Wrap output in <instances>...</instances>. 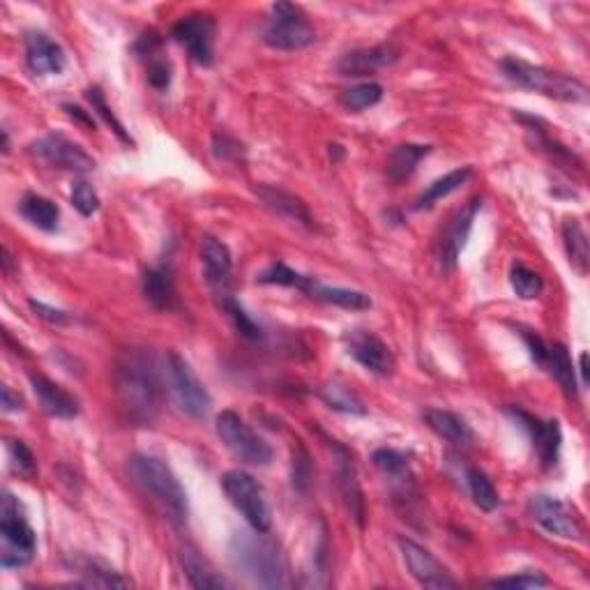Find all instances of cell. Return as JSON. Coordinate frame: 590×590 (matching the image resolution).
I'll return each mask as SVG.
<instances>
[{
    "mask_svg": "<svg viewBox=\"0 0 590 590\" xmlns=\"http://www.w3.org/2000/svg\"><path fill=\"white\" fill-rule=\"evenodd\" d=\"M219 307H222V312L229 316L233 328H236L242 337L249 339V342H259V339L263 337V330L261 325L256 323L252 316H249L245 312V307L240 305V302L233 298L231 293H222L219 295Z\"/></svg>",
    "mask_w": 590,
    "mask_h": 590,
    "instance_id": "836d02e7",
    "label": "cell"
},
{
    "mask_svg": "<svg viewBox=\"0 0 590 590\" xmlns=\"http://www.w3.org/2000/svg\"><path fill=\"white\" fill-rule=\"evenodd\" d=\"M213 150H215L217 160H224V162L240 160L242 153H245V150H242V143L224 132H217L213 136Z\"/></svg>",
    "mask_w": 590,
    "mask_h": 590,
    "instance_id": "7bdbcfd3",
    "label": "cell"
},
{
    "mask_svg": "<svg viewBox=\"0 0 590 590\" xmlns=\"http://www.w3.org/2000/svg\"><path fill=\"white\" fill-rule=\"evenodd\" d=\"M547 369L556 376L558 385H561L567 397H577V374H574V365L565 344H551L549 346V360Z\"/></svg>",
    "mask_w": 590,
    "mask_h": 590,
    "instance_id": "1f68e13d",
    "label": "cell"
},
{
    "mask_svg": "<svg viewBox=\"0 0 590 590\" xmlns=\"http://www.w3.org/2000/svg\"><path fill=\"white\" fill-rule=\"evenodd\" d=\"M429 153L431 146H420V143H402V146L392 148L388 157V178L392 183L408 180Z\"/></svg>",
    "mask_w": 590,
    "mask_h": 590,
    "instance_id": "83f0119b",
    "label": "cell"
},
{
    "mask_svg": "<svg viewBox=\"0 0 590 590\" xmlns=\"http://www.w3.org/2000/svg\"><path fill=\"white\" fill-rule=\"evenodd\" d=\"M86 97H88L90 107H93V111L97 113V116H100V118L104 120V123H107V125L111 127V132L116 134L120 141L127 143V146H132V136L125 132L123 123H120V120L116 118V113H113V109L107 104V97H104L102 88H97V86L88 88V90H86Z\"/></svg>",
    "mask_w": 590,
    "mask_h": 590,
    "instance_id": "f35d334b",
    "label": "cell"
},
{
    "mask_svg": "<svg viewBox=\"0 0 590 590\" xmlns=\"http://www.w3.org/2000/svg\"><path fill=\"white\" fill-rule=\"evenodd\" d=\"M489 586L491 588H547L549 579L535 572H524V574H514V577L494 579L489 581Z\"/></svg>",
    "mask_w": 590,
    "mask_h": 590,
    "instance_id": "b9f144b4",
    "label": "cell"
},
{
    "mask_svg": "<svg viewBox=\"0 0 590 590\" xmlns=\"http://www.w3.org/2000/svg\"><path fill=\"white\" fill-rule=\"evenodd\" d=\"M74 570L83 577V586H93V588L132 586L130 579L120 577L118 572H113L111 567H107L102 561H95V558H77V561H74Z\"/></svg>",
    "mask_w": 590,
    "mask_h": 590,
    "instance_id": "f546056e",
    "label": "cell"
},
{
    "mask_svg": "<svg viewBox=\"0 0 590 590\" xmlns=\"http://www.w3.org/2000/svg\"><path fill=\"white\" fill-rule=\"evenodd\" d=\"M399 56L397 51L388 47V44H381V47L372 49H358L351 51V54H344L337 60V72L342 77H367V74H374L383 67L395 63Z\"/></svg>",
    "mask_w": 590,
    "mask_h": 590,
    "instance_id": "7402d4cb",
    "label": "cell"
},
{
    "mask_svg": "<svg viewBox=\"0 0 590 590\" xmlns=\"http://www.w3.org/2000/svg\"><path fill=\"white\" fill-rule=\"evenodd\" d=\"M26 65L35 77H54L63 74L67 67V56L56 40L44 33L26 35Z\"/></svg>",
    "mask_w": 590,
    "mask_h": 590,
    "instance_id": "ac0fdd59",
    "label": "cell"
},
{
    "mask_svg": "<svg viewBox=\"0 0 590 590\" xmlns=\"http://www.w3.org/2000/svg\"><path fill=\"white\" fill-rule=\"evenodd\" d=\"M307 464V457H305V461H300V459H293V468H302ZM307 482V478L305 475H300V473H293V484H298V489H302V484Z\"/></svg>",
    "mask_w": 590,
    "mask_h": 590,
    "instance_id": "681fc988",
    "label": "cell"
},
{
    "mask_svg": "<svg viewBox=\"0 0 590 590\" xmlns=\"http://www.w3.org/2000/svg\"><path fill=\"white\" fill-rule=\"evenodd\" d=\"M127 473L143 496L160 510L166 519L180 526L189 517V503L176 473L153 455H132L127 459Z\"/></svg>",
    "mask_w": 590,
    "mask_h": 590,
    "instance_id": "3957f363",
    "label": "cell"
},
{
    "mask_svg": "<svg viewBox=\"0 0 590 590\" xmlns=\"http://www.w3.org/2000/svg\"><path fill=\"white\" fill-rule=\"evenodd\" d=\"M173 40L183 44L194 63L210 67L215 60V19L210 14L196 12L183 17L171 30Z\"/></svg>",
    "mask_w": 590,
    "mask_h": 590,
    "instance_id": "5bb4252c",
    "label": "cell"
},
{
    "mask_svg": "<svg viewBox=\"0 0 590 590\" xmlns=\"http://www.w3.org/2000/svg\"><path fill=\"white\" fill-rule=\"evenodd\" d=\"M231 561L238 570L263 588H289V561L275 537L268 533H236L231 537Z\"/></svg>",
    "mask_w": 590,
    "mask_h": 590,
    "instance_id": "7a4b0ae2",
    "label": "cell"
},
{
    "mask_svg": "<svg viewBox=\"0 0 590 590\" xmlns=\"http://www.w3.org/2000/svg\"><path fill=\"white\" fill-rule=\"evenodd\" d=\"M180 563H183V570L187 574L189 584H192L194 588H201V590L229 588V581H226L222 574L215 572V567L201 556V551L196 549L194 544H185L183 551H180Z\"/></svg>",
    "mask_w": 590,
    "mask_h": 590,
    "instance_id": "d4e9b609",
    "label": "cell"
},
{
    "mask_svg": "<svg viewBox=\"0 0 590 590\" xmlns=\"http://www.w3.org/2000/svg\"><path fill=\"white\" fill-rule=\"evenodd\" d=\"M7 450H10L12 471L17 473L19 478L33 480L35 473H37V461H35V455H33V452H30L28 445L24 441H10V445H7Z\"/></svg>",
    "mask_w": 590,
    "mask_h": 590,
    "instance_id": "ab89813d",
    "label": "cell"
},
{
    "mask_svg": "<svg viewBox=\"0 0 590 590\" xmlns=\"http://www.w3.org/2000/svg\"><path fill=\"white\" fill-rule=\"evenodd\" d=\"M521 337L528 346V353H531L533 362L540 369H547V360H549V344H544V339L540 335H535L533 330H521Z\"/></svg>",
    "mask_w": 590,
    "mask_h": 590,
    "instance_id": "ee69618b",
    "label": "cell"
},
{
    "mask_svg": "<svg viewBox=\"0 0 590 590\" xmlns=\"http://www.w3.org/2000/svg\"><path fill=\"white\" fill-rule=\"evenodd\" d=\"M528 514L544 533L572 542L584 540V524H581L579 514L561 498L537 494L528 501Z\"/></svg>",
    "mask_w": 590,
    "mask_h": 590,
    "instance_id": "8fae6325",
    "label": "cell"
},
{
    "mask_svg": "<svg viewBox=\"0 0 590 590\" xmlns=\"http://www.w3.org/2000/svg\"><path fill=\"white\" fill-rule=\"evenodd\" d=\"M263 42L277 51H302L316 42V30L302 7L293 3L272 5Z\"/></svg>",
    "mask_w": 590,
    "mask_h": 590,
    "instance_id": "30bf717a",
    "label": "cell"
},
{
    "mask_svg": "<svg viewBox=\"0 0 590 590\" xmlns=\"http://www.w3.org/2000/svg\"><path fill=\"white\" fill-rule=\"evenodd\" d=\"M397 544L399 551H402L406 570L411 572V577L418 581L420 586L431 590L459 588V581L448 572V567L438 561L429 549L422 547V544L413 542L411 537H399Z\"/></svg>",
    "mask_w": 590,
    "mask_h": 590,
    "instance_id": "7c38bea8",
    "label": "cell"
},
{
    "mask_svg": "<svg viewBox=\"0 0 590 590\" xmlns=\"http://www.w3.org/2000/svg\"><path fill=\"white\" fill-rule=\"evenodd\" d=\"M321 397H323V402L328 404L330 408H335V411L353 413V415L367 413V408H365V404L360 402V397L355 395L353 390L346 388V385L332 383V385H328V388L321 390Z\"/></svg>",
    "mask_w": 590,
    "mask_h": 590,
    "instance_id": "74e56055",
    "label": "cell"
},
{
    "mask_svg": "<svg viewBox=\"0 0 590 590\" xmlns=\"http://www.w3.org/2000/svg\"><path fill=\"white\" fill-rule=\"evenodd\" d=\"M468 178H471V169H457V171L445 173L443 178L434 180V183H431L425 192L418 196V201H415V210L434 208L438 201H443L445 196H450L452 192H457L461 185H466Z\"/></svg>",
    "mask_w": 590,
    "mask_h": 590,
    "instance_id": "4dcf8cb0",
    "label": "cell"
},
{
    "mask_svg": "<svg viewBox=\"0 0 590 590\" xmlns=\"http://www.w3.org/2000/svg\"><path fill=\"white\" fill-rule=\"evenodd\" d=\"M24 408V402H21L19 395H14V390L10 385H3V411L5 413H14Z\"/></svg>",
    "mask_w": 590,
    "mask_h": 590,
    "instance_id": "c3c4849f",
    "label": "cell"
},
{
    "mask_svg": "<svg viewBox=\"0 0 590 590\" xmlns=\"http://www.w3.org/2000/svg\"><path fill=\"white\" fill-rule=\"evenodd\" d=\"M171 72L173 70L169 60H153L148 67V83L157 90H166L171 86V79H173Z\"/></svg>",
    "mask_w": 590,
    "mask_h": 590,
    "instance_id": "bcb514c9",
    "label": "cell"
},
{
    "mask_svg": "<svg viewBox=\"0 0 590 590\" xmlns=\"http://www.w3.org/2000/svg\"><path fill=\"white\" fill-rule=\"evenodd\" d=\"M30 388H33L37 402L42 404V408L51 415V418L74 420L81 413L79 399L70 395L63 385H58L47 376L30 374Z\"/></svg>",
    "mask_w": 590,
    "mask_h": 590,
    "instance_id": "44dd1931",
    "label": "cell"
},
{
    "mask_svg": "<svg viewBox=\"0 0 590 590\" xmlns=\"http://www.w3.org/2000/svg\"><path fill=\"white\" fill-rule=\"evenodd\" d=\"M141 291L143 298H146V302L155 312H171V309H176V279H173L169 266H153L143 272Z\"/></svg>",
    "mask_w": 590,
    "mask_h": 590,
    "instance_id": "603a6c76",
    "label": "cell"
},
{
    "mask_svg": "<svg viewBox=\"0 0 590 590\" xmlns=\"http://www.w3.org/2000/svg\"><path fill=\"white\" fill-rule=\"evenodd\" d=\"M466 480L473 503L484 512H494L498 508V503H501V498H498V491L494 487V482L489 480V475L484 473L482 468H468Z\"/></svg>",
    "mask_w": 590,
    "mask_h": 590,
    "instance_id": "e575fe53",
    "label": "cell"
},
{
    "mask_svg": "<svg viewBox=\"0 0 590 590\" xmlns=\"http://www.w3.org/2000/svg\"><path fill=\"white\" fill-rule=\"evenodd\" d=\"M374 464L385 478H392V482H399L406 489L413 487L411 466H408V457L404 455V452L392 450V448H381L374 452Z\"/></svg>",
    "mask_w": 590,
    "mask_h": 590,
    "instance_id": "d6a6232c",
    "label": "cell"
},
{
    "mask_svg": "<svg viewBox=\"0 0 590 590\" xmlns=\"http://www.w3.org/2000/svg\"><path fill=\"white\" fill-rule=\"evenodd\" d=\"M510 415L517 420V425L531 438L533 450L537 452L544 468H554L558 464L563 445V431L558 420H540L535 415L526 413L524 408H510Z\"/></svg>",
    "mask_w": 590,
    "mask_h": 590,
    "instance_id": "2e32d148",
    "label": "cell"
},
{
    "mask_svg": "<svg viewBox=\"0 0 590 590\" xmlns=\"http://www.w3.org/2000/svg\"><path fill=\"white\" fill-rule=\"evenodd\" d=\"M19 213L21 217L26 219L35 226V229L40 231H56L58 229V219H60V210L58 206L47 196H40V194H33L28 192L24 194V199L19 203Z\"/></svg>",
    "mask_w": 590,
    "mask_h": 590,
    "instance_id": "4316f807",
    "label": "cell"
},
{
    "mask_svg": "<svg viewBox=\"0 0 590 590\" xmlns=\"http://www.w3.org/2000/svg\"><path fill=\"white\" fill-rule=\"evenodd\" d=\"M166 383H169V392L173 402L189 418H206L210 406H213V397L206 390V385L201 383V378L194 374V369L189 367L185 358H180L178 353H166Z\"/></svg>",
    "mask_w": 590,
    "mask_h": 590,
    "instance_id": "ba28073f",
    "label": "cell"
},
{
    "mask_svg": "<svg viewBox=\"0 0 590 590\" xmlns=\"http://www.w3.org/2000/svg\"><path fill=\"white\" fill-rule=\"evenodd\" d=\"M63 109L67 111V116H72L79 125L86 127V130H90V132L95 130V120H93V116H88V111H83L81 107H74V104H63Z\"/></svg>",
    "mask_w": 590,
    "mask_h": 590,
    "instance_id": "7dc6e473",
    "label": "cell"
},
{
    "mask_svg": "<svg viewBox=\"0 0 590 590\" xmlns=\"http://www.w3.org/2000/svg\"><path fill=\"white\" fill-rule=\"evenodd\" d=\"M116 395L127 420L150 425L162 411L164 378L160 362L148 349H127L116 362Z\"/></svg>",
    "mask_w": 590,
    "mask_h": 590,
    "instance_id": "6da1fadb",
    "label": "cell"
},
{
    "mask_svg": "<svg viewBox=\"0 0 590 590\" xmlns=\"http://www.w3.org/2000/svg\"><path fill=\"white\" fill-rule=\"evenodd\" d=\"M28 305H30V309H33V314L37 316V319L47 321L51 325H65V323L72 321V316L67 312H63V309H54V307L44 305V302H40V300L30 298Z\"/></svg>",
    "mask_w": 590,
    "mask_h": 590,
    "instance_id": "f6af8a7d",
    "label": "cell"
},
{
    "mask_svg": "<svg viewBox=\"0 0 590 590\" xmlns=\"http://www.w3.org/2000/svg\"><path fill=\"white\" fill-rule=\"evenodd\" d=\"M563 242L570 266L579 272L581 277L588 272L590 261V247H588V233L579 219H565L563 222Z\"/></svg>",
    "mask_w": 590,
    "mask_h": 590,
    "instance_id": "f1b7e54d",
    "label": "cell"
},
{
    "mask_svg": "<svg viewBox=\"0 0 590 590\" xmlns=\"http://www.w3.org/2000/svg\"><path fill=\"white\" fill-rule=\"evenodd\" d=\"M201 263L206 282L222 295L229 293L231 275H233V256L226 242L215 236H203L201 240Z\"/></svg>",
    "mask_w": 590,
    "mask_h": 590,
    "instance_id": "d6986e66",
    "label": "cell"
},
{
    "mask_svg": "<svg viewBox=\"0 0 590 590\" xmlns=\"http://www.w3.org/2000/svg\"><path fill=\"white\" fill-rule=\"evenodd\" d=\"M337 452V478H339V489H342V498L349 508L351 517L362 526L365 524V498H362V489L358 482V471H355L351 452L342 448V445L332 441Z\"/></svg>",
    "mask_w": 590,
    "mask_h": 590,
    "instance_id": "cb8c5ba5",
    "label": "cell"
},
{
    "mask_svg": "<svg viewBox=\"0 0 590 590\" xmlns=\"http://www.w3.org/2000/svg\"><path fill=\"white\" fill-rule=\"evenodd\" d=\"M215 429L219 441L233 457L240 459L242 464L249 466H268L275 450L266 438L256 434V431L240 418L236 411H222L215 420Z\"/></svg>",
    "mask_w": 590,
    "mask_h": 590,
    "instance_id": "8992f818",
    "label": "cell"
},
{
    "mask_svg": "<svg viewBox=\"0 0 590 590\" xmlns=\"http://www.w3.org/2000/svg\"><path fill=\"white\" fill-rule=\"evenodd\" d=\"M30 150H33V155L40 157L42 162H47L49 166H54V169L60 171L90 173L95 171L97 166L95 157L90 155L86 148L58 132H51L47 136H42V139H37L33 146H30Z\"/></svg>",
    "mask_w": 590,
    "mask_h": 590,
    "instance_id": "4fadbf2b",
    "label": "cell"
},
{
    "mask_svg": "<svg viewBox=\"0 0 590 590\" xmlns=\"http://www.w3.org/2000/svg\"><path fill=\"white\" fill-rule=\"evenodd\" d=\"M254 194L259 196V201L266 206L272 215L286 219V222L300 224L305 229H312L314 217L309 213L307 203L291 192H286L282 187L275 185H259L254 187Z\"/></svg>",
    "mask_w": 590,
    "mask_h": 590,
    "instance_id": "ffe728a7",
    "label": "cell"
},
{
    "mask_svg": "<svg viewBox=\"0 0 590 590\" xmlns=\"http://www.w3.org/2000/svg\"><path fill=\"white\" fill-rule=\"evenodd\" d=\"M586 362H588V353H581V355H579V372H581V376H584V381H588Z\"/></svg>",
    "mask_w": 590,
    "mask_h": 590,
    "instance_id": "f907efd6",
    "label": "cell"
},
{
    "mask_svg": "<svg viewBox=\"0 0 590 590\" xmlns=\"http://www.w3.org/2000/svg\"><path fill=\"white\" fill-rule=\"evenodd\" d=\"M510 284L521 300H535L540 298L544 291L540 272L531 270L528 266H524V263H514L510 270Z\"/></svg>",
    "mask_w": 590,
    "mask_h": 590,
    "instance_id": "8d00e7d4",
    "label": "cell"
},
{
    "mask_svg": "<svg viewBox=\"0 0 590 590\" xmlns=\"http://www.w3.org/2000/svg\"><path fill=\"white\" fill-rule=\"evenodd\" d=\"M0 535L5 540L3 567H24L35 556V531L21 512V505L10 491H3V505H0Z\"/></svg>",
    "mask_w": 590,
    "mask_h": 590,
    "instance_id": "52a82bcc",
    "label": "cell"
},
{
    "mask_svg": "<svg viewBox=\"0 0 590 590\" xmlns=\"http://www.w3.org/2000/svg\"><path fill=\"white\" fill-rule=\"evenodd\" d=\"M482 208V199H471L464 208H459L450 222L441 231V238L436 242V259L445 272L455 270L461 256V249L466 247V240L471 236L473 222Z\"/></svg>",
    "mask_w": 590,
    "mask_h": 590,
    "instance_id": "9a60e30c",
    "label": "cell"
},
{
    "mask_svg": "<svg viewBox=\"0 0 590 590\" xmlns=\"http://www.w3.org/2000/svg\"><path fill=\"white\" fill-rule=\"evenodd\" d=\"M383 100V86L376 81H367V83H358L349 90L342 93V104L349 111H365L376 107L378 102Z\"/></svg>",
    "mask_w": 590,
    "mask_h": 590,
    "instance_id": "d590c367",
    "label": "cell"
},
{
    "mask_svg": "<svg viewBox=\"0 0 590 590\" xmlns=\"http://www.w3.org/2000/svg\"><path fill=\"white\" fill-rule=\"evenodd\" d=\"M259 284H275V286H291L307 295V298L325 302V305H335L342 309H351V312H362V309H372V298L362 291L342 289V286H325L316 277L302 275V272L293 270L284 263H272L270 268L261 272Z\"/></svg>",
    "mask_w": 590,
    "mask_h": 590,
    "instance_id": "5b68a950",
    "label": "cell"
},
{
    "mask_svg": "<svg viewBox=\"0 0 590 590\" xmlns=\"http://www.w3.org/2000/svg\"><path fill=\"white\" fill-rule=\"evenodd\" d=\"M72 206L79 210L83 217L95 215L100 210V196L88 183H77L72 187Z\"/></svg>",
    "mask_w": 590,
    "mask_h": 590,
    "instance_id": "60d3db41",
    "label": "cell"
},
{
    "mask_svg": "<svg viewBox=\"0 0 590 590\" xmlns=\"http://www.w3.org/2000/svg\"><path fill=\"white\" fill-rule=\"evenodd\" d=\"M222 489L229 498L233 508H236L254 531L268 533L272 526V512L266 498V491L259 484L254 475L245 471H229L222 475Z\"/></svg>",
    "mask_w": 590,
    "mask_h": 590,
    "instance_id": "9c48e42d",
    "label": "cell"
},
{
    "mask_svg": "<svg viewBox=\"0 0 590 590\" xmlns=\"http://www.w3.org/2000/svg\"><path fill=\"white\" fill-rule=\"evenodd\" d=\"M505 79L512 81L514 86L540 93L551 100L567 102V104H586L588 102V86L579 79L567 77L561 72H551L547 67L526 63L519 58H505L501 63Z\"/></svg>",
    "mask_w": 590,
    "mask_h": 590,
    "instance_id": "277c9868",
    "label": "cell"
},
{
    "mask_svg": "<svg viewBox=\"0 0 590 590\" xmlns=\"http://www.w3.org/2000/svg\"><path fill=\"white\" fill-rule=\"evenodd\" d=\"M425 422L436 436L445 438L448 443L471 445L475 441V431L471 429V425H468L461 415L452 413V411H443V408H429V411H425Z\"/></svg>",
    "mask_w": 590,
    "mask_h": 590,
    "instance_id": "484cf974",
    "label": "cell"
},
{
    "mask_svg": "<svg viewBox=\"0 0 590 590\" xmlns=\"http://www.w3.org/2000/svg\"><path fill=\"white\" fill-rule=\"evenodd\" d=\"M346 353L376 376H390L395 372V355L390 346L369 330H349L344 335Z\"/></svg>",
    "mask_w": 590,
    "mask_h": 590,
    "instance_id": "e0dca14e",
    "label": "cell"
}]
</instances>
